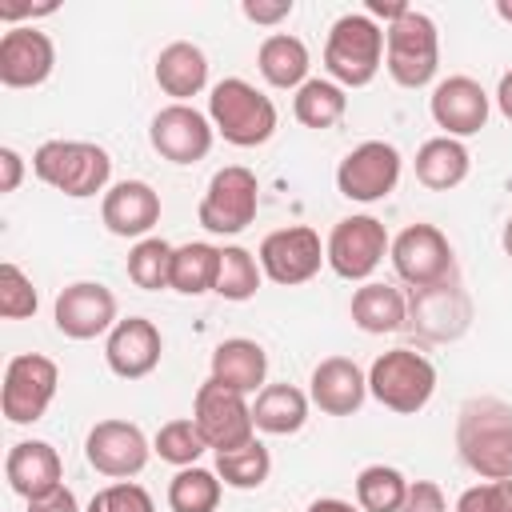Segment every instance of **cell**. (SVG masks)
Returning a JSON list of instances; mask_svg holds the SVG:
<instances>
[{
    "label": "cell",
    "instance_id": "obj_1",
    "mask_svg": "<svg viewBox=\"0 0 512 512\" xmlns=\"http://www.w3.org/2000/svg\"><path fill=\"white\" fill-rule=\"evenodd\" d=\"M460 460L484 480H512V404L496 396H476L456 420Z\"/></svg>",
    "mask_w": 512,
    "mask_h": 512
},
{
    "label": "cell",
    "instance_id": "obj_2",
    "mask_svg": "<svg viewBox=\"0 0 512 512\" xmlns=\"http://www.w3.org/2000/svg\"><path fill=\"white\" fill-rule=\"evenodd\" d=\"M32 172L48 188L72 200H88L96 192H108L112 156L92 140H44L32 152Z\"/></svg>",
    "mask_w": 512,
    "mask_h": 512
},
{
    "label": "cell",
    "instance_id": "obj_3",
    "mask_svg": "<svg viewBox=\"0 0 512 512\" xmlns=\"http://www.w3.org/2000/svg\"><path fill=\"white\" fill-rule=\"evenodd\" d=\"M208 120L228 144L256 148V144L272 140V132H276V104L256 84L228 76V80L212 84V92H208Z\"/></svg>",
    "mask_w": 512,
    "mask_h": 512
},
{
    "label": "cell",
    "instance_id": "obj_4",
    "mask_svg": "<svg viewBox=\"0 0 512 512\" xmlns=\"http://www.w3.org/2000/svg\"><path fill=\"white\" fill-rule=\"evenodd\" d=\"M384 60V28L368 12H348L332 24L324 44V68L328 80L340 88H364L376 80Z\"/></svg>",
    "mask_w": 512,
    "mask_h": 512
},
{
    "label": "cell",
    "instance_id": "obj_5",
    "mask_svg": "<svg viewBox=\"0 0 512 512\" xmlns=\"http://www.w3.org/2000/svg\"><path fill=\"white\" fill-rule=\"evenodd\" d=\"M384 68L400 88L432 84L440 68V32L428 12L408 8L396 24L384 28Z\"/></svg>",
    "mask_w": 512,
    "mask_h": 512
},
{
    "label": "cell",
    "instance_id": "obj_6",
    "mask_svg": "<svg viewBox=\"0 0 512 512\" xmlns=\"http://www.w3.org/2000/svg\"><path fill=\"white\" fill-rule=\"evenodd\" d=\"M368 392L400 416H416L436 392V368L412 348H388L368 368Z\"/></svg>",
    "mask_w": 512,
    "mask_h": 512
},
{
    "label": "cell",
    "instance_id": "obj_7",
    "mask_svg": "<svg viewBox=\"0 0 512 512\" xmlns=\"http://www.w3.org/2000/svg\"><path fill=\"white\" fill-rule=\"evenodd\" d=\"M256 208H260V180H256V172L244 168V164H228V168H220L208 180L196 216H200L204 232L236 236V232H244L256 220Z\"/></svg>",
    "mask_w": 512,
    "mask_h": 512
},
{
    "label": "cell",
    "instance_id": "obj_8",
    "mask_svg": "<svg viewBox=\"0 0 512 512\" xmlns=\"http://www.w3.org/2000/svg\"><path fill=\"white\" fill-rule=\"evenodd\" d=\"M192 420L204 436V444L212 452H228V448H244L248 440H256V424H252V404L244 392H232L224 384H216L212 376L196 388L192 400Z\"/></svg>",
    "mask_w": 512,
    "mask_h": 512
},
{
    "label": "cell",
    "instance_id": "obj_9",
    "mask_svg": "<svg viewBox=\"0 0 512 512\" xmlns=\"http://www.w3.org/2000/svg\"><path fill=\"white\" fill-rule=\"evenodd\" d=\"M60 384V368L56 360L40 356V352H20L8 360L4 368V388H0V412L8 424H36Z\"/></svg>",
    "mask_w": 512,
    "mask_h": 512
},
{
    "label": "cell",
    "instance_id": "obj_10",
    "mask_svg": "<svg viewBox=\"0 0 512 512\" xmlns=\"http://www.w3.org/2000/svg\"><path fill=\"white\" fill-rule=\"evenodd\" d=\"M388 248H392L388 228L376 216H344L328 232L324 256H328V268L340 280H364L368 284V276L380 268V260L388 256Z\"/></svg>",
    "mask_w": 512,
    "mask_h": 512
},
{
    "label": "cell",
    "instance_id": "obj_11",
    "mask_svg": "<svg viewBox=\"0 0 512 512\" xmlns=\"http://www.w3.org/2000/svg\"><path fill=\"white\" fill-rule=\"evenodd\" d=\"M260 272L280 284V288H296V284H308L320 264H328L324 256V244H320V232L308 228V224H292V228H276L260 240Z\"/></svg>",
    "mask_w": 512,
    "mask_h": 512
},
{
    "label": "cell",
    "instance_id": "obj_12",
    "mask_svg": "<svg viewBox=\"0 0 512 512\" xmlns=\"http://www.w3.org/2000/svg\"><path fill=\"white\" fill-rule=\"evenodd\" d=\"M388 256H392L396 276H400L404 284H412V288L444 284V280H452V268H456L452 244H448V236H444L436 224H408V228L392 240Z\"/></svg>",
    "mask_w": 512,
    "mask_h": 512
},
{
    "label": "cell",
    "instance_id": "obj_13",
    "mask_svg": "<svg viewBox=\"0 0 512 512\" xmlns=\"http://www.w3.org/2000/svg\"><path fill=\"white\" fill-rule=\"evenodd\" d=\"M400 184V152L388 140H364L356 144L340 168H336V188L340 196L356 204H376Z\"/></svg>",
    "mask_w": 512,
    "mask_h": 512
},
{
    "label": "cell",
    "instance_id": "obj_14",
    "mask_svg": "<svg viewBox=\"0 0 512 512\" xmlns=\"http://www.w3.org/2000/svg\"><path fill=\"white\" fill-rule=\"evenodd\" d=\"M148 140L152 148L172 160V164H196L212 152V140H216V128L208 120V112L192 108V104H168L152 116L148 124Z\"/></svg>",
    "mask_w": 512,
    "mask_h": 512
},
{
    "label": "cell",
    "instance_id": "obj_15",
    "mask_svg": "<svg viewBox=\"0 0 512 512\" xmlns=\"http://www.w3.org/2000/svg\"><path fill=\"white\" fill-rule=\"evenodd\" d=\"M52 320L68 340H96L116 328V296L100 280H76L56 296Z\"/></svg>",
    "mask_w": 512,
    "mask_h": 512
},
{
    "label": "cell",
    "instance_id": "obj_16",
    "mask_svg": "<svg viewBox=\"0 0 512 512\" xmlns=\"http://www.w3.org/2000/svg\"><path fill=\"white\" fill-rule=\"evenodd\" d=\"M148 452H152V444L132 420H100V424H92V432L84 440L88 464L100 476H112V480L140 476L144 464H148Z\"/></svg>",
    "mask_w": 512,
    "mask_h": 512
},
{
    "label": "cell",
    "instance_id": "obj_17",
    "mask_svg": "<svg viewBox=\"0 0 512 512\" xmlns=\"http://www.w3.org/2000/svg\"><path fill=\"white\" fill-rule=\"evenodd\" d=\"M56 48L48 32L32 24H16L0 36V84L4 88H36L52 76Z\"/></svg>",
    "mask_w": 512,
    "mask_h": 512
},
{
    "label": "cell",
    "instance_id": "obj_18",
    "mask_svg": "<svg viewBox=\"0 0 512 512\" xmlns=\"http://www.w3.org/2000/svg\"><path fill=\"white\" fill-rule=\"evenodd\" d=\"M428 112H432L436 128H444V136L464 140L488 124V92L472 76H448L432 88Z\"/></svg>",
    "mask_w": 512,
    "mask_h": 512
},
{
    "label": "cell",
    "instance_id": "obj_19",
    "mask_svg": "<svg viewBox=\"0 0 512 512\" xmlns=\"http://www.w3.org/2000/svg\"><path fill=\"white\" fill-rule=\"evenodd\" d=\"M472 320V304L468 296L444 280V284H432V288H412V300H408V324L424 336V340H456Z\"/></svg>",
    "mask_w": 512,
    "mask_h": 512
},
{
    "label": "cell",
    "instance_id": "obj_20",
    "mask_svg": "<svg viewBox=\"0 0 512 512\" xmlns=\"http://www.w3.org/2000/svg\"><path fill=\"white\" fill-rule=\"evenodd\" d=\"M160 356H164V340L148 316L116 320V328L104 340V360L120 380H144L148 372H156Z\"/></svg>",
    "mask_w": 512,
    "mask_h": 512
},
{
    "label": "cell",
    "instance_id": "obj_21",
    "mask_svg": "<svg viewBox=\"0 0 512 512\" xmlns=\"http://www.w3.org/2000/svg\"><path fill=\"white\" fill-rule=\"evenodd\" d=\"M100 220L112 236L144 240L160 224V192L148 180H120L100 200Z\"/></svg>",
    "mask_w": 512,
    "mask_h": 512
},
{
    "label": "cell",
    "instance_id": "obj_22",
    "mask_svg": "<svg viewBox=\"0 0 512 512\" xmlns=\"http://www.w3.org/2000/svg\"><path fill=\"white\" fill-rule=\"evenodd\" d=\"M368 396V376L348 356H328L312 368L308 400L328 416H352Z\"/></svg>",
    "mask_w": 512,
    "mask_h": 512
},
{
    "label": "cell",
    "instance_id": "obj_23",
    "mask_svg": "<svg viewBox=\"0 0 512 512\" xmlns=\"http://www.w3.org/2000/svg\"><path fill=\"white\" fill-rule=\"evenodd\" d=\"M60 476H64V464H60V452L48 440H20L4 456V480L24 500H36V496L60 488L64 484Z\"/></svg>",
    "mask_w": 512,
    "mask_h": 512
},
{
    "label": "cell",
    "instance_id": "obj_24",
    "mask_svg": "<svg viewBox=\"0 0 512 512\" xmlns=\"http://www.w3.org/2000/svg\"><path fill=\"white\" fill-rule=\"evenodd\" d=\"M152 76H156L160 92L172 96V104H188L208 84V56H204V48H196L188 40H172L168 48H160Z\"/></svg>",
    "mask_w": 512,
    "mask_h": 512
},
{
    "label": "cell",
    "instance_id": "obj_25",
    "mask_svg": "<svg viewBox=\"0 0 512 512\" xmlns=\"http://www.w3.org/2000/svg\"><path fill=\"white\" fill-rule=\"evenodd\" d=\"M264 376H268V356L256 340L232 336V340H220L212 348V380L216 384L248 396V392L264 388Z\"/></svg>",
    "mask_w": 512,
    "mask_h": 512
},
{
    "label": "cell",
    "instance_id": "obj_26",
    "mask_svg": "<svg viewBox=\"0 0 512 512\" xmlns=\"http://www.w3.org/2000/svg\"><path fill=\"white\" fill-rule=\"evenodd\" d=\"M408 320V300L400 296V288L392 284H380V280H368L352 292V324L368 336H384V332H396L404 328Z\"/></svg>",
    "mask_w": 512,
    "mask_h": 512
},
{
    "label": "cell",
    "instance_id": "obj_27",
    "mask_svg": "<svg viewBox=\"0 0 512 512\" xmlns=\"http://www.w3.org/2000/svg\"><path fill=\"white\" fill-rule=\"evenodd\" d=\"M468 168H472V156L452 136H432L416 152V180L424 188H432V192H448V188L464 184L468 180Z\"/></svg>",
    "mask_w": 512,
    "mask_h": 512
},
{
    "label": "cell",
    "instance_id": "obj_28",
    "mask_svg": "<svg viewBox=\"0 0 512 512\" xmlns=\"http://www.w3.org/2000/svg\"><path fill=\"white\" fill-rule=\"evenodd\" d=\"M308 396L296 384H264L252 404V424L268 436H292L308 420Z\"/></svg>",
    "mask_w": 512,
    "mask_h": 512
},
{
    "label": "cell",
    "instance_id": "obj_29",
    "mask_svg": "<svg viewBox=\"0 0 512 512\" xmlns=\"http://www.w3.org/2000/svg\"><path fill=\"white\" fill-rule=\"evenodd\" d=\"M308 48H304V40L300 36H292V32H272V36H264V44H260V52H256V68H260V76L272 84V88H300L304 80H312L308 76Z\"/></svg>",
    "mask_w": 512,
    "mask_h": 512
},
{
    "label": "cell",
    "instance_id": "obj_30",
    "mask_svg": "<svg viewBox=\"0 0 512 512\" xmlns=\"http://www.w3.org/2000/svg\"><path fill=\"white\" fill-rule=\"evenodd\" d=\"M344 112H348V92L336 80H324V76L304 80L292 96V116L304 128H332Z\"/></svg>",
    "mask_w": 512,
    "mask_h": 512
},
{
    "label": "cell",
    "instance_id": "obj_31",
    "mask_svg": "<svg viewBox=\"0 0 512 512\" xmlns=\"http://www.w3.org/2000/svg\"><path fill=\"white\" fill-rule=\"evenodd\" d=\"M216 268H220V248L192 240L172 252V292L180 296H204L216 288Z\"/></svg>",
    "mask_w": 512,
    "mask_h": 512
},
{
    "label": "cell",
    "instance_id": "obj_32",
    "mask_svg": "<svg viewBox=\"0 0 512 512\" xmlns=\"http://www.w3.org/2000/svg\"><path fill=\"white\" fill-rule=\"evenodd\" d=\"M408 496V480L392 464H368L356 472V504L360 512H400Z\"/></svg>",
    "mask_w": 512,
    "mask_h": 512
},
{
    "label": "cell",
    "instance_id": "obj_33",
    "mask_svg": "<svg viewBox=\"0 0 512 512\" xmlns=\"http://www.w3.org/2000/svg\"><path fill=\"white\" fill-rule=\"evenodd\" d=\"M260 260L248 252V248H240V244H224L220 248V268H216V296H224V300H232V304H244V300H252L256 296V288H260Z\"/></svg>",
    "mask_w": 512,
    "mask_h": 512
},
{
    "label": "cell",
    "instance_id": "obj_34",
    "mask_svg": "<svg viewBox=\"0 0 512 512\" xmlns=\"http://www.w3.org/2000/svg\"><path fill=\"white\" fill-rule=\"evenodd\" d=\"M220 488H224V480L216 476V468L212 472L200 468V464L180 468L168 484V508L172 512H216Z\"/></svg>",
    "mask_w": 512,
    "mask_h": 512
},
{
    "label": "cell",
    "instance_id": "obj_35",
    "mask_svg": "<svg viewBox=\"0 0 512 512\" xmlns=\"http://www.w3.org/2000/svg\"><path fill=\"white\" fill-rule=\"evenodd\" d=\"M172 244L160 240V236H144L132 244L128 252V280L144 292H160V288H172Z\"/></svg>",
    "mask_w": 512,
    "mask_h": 512
},
{
    "label": "cell",
    "instance_id": "obj_36",
    "mask_svg": "<svg viewBox=\"0 0 512 512\" xmlns=\"http://www.w3.org/2000/svg\"><path fill=\"white\" fill-rule=\"evenodd\" d=\"M272 472V456L260 440H248L244 448H228V452H216V476L228 484V488H260Z\"/></svg>",
    "mask_w": 512,
    "mask_h": 512
},
{
    "label": "cell",
    "instance_id": "obj_37",
    "mask_svg": "<svg viewBox=\"0 0 512 512\" xmlns=\"http://www.w3.org/2000/svg\"><path fill=\"white\" fill-rule=\"evenodd\" d=\"M204 436L196 428L192 416H180V420H168L160 424L156 440H152V452L164 460V464H176V468H192L200 456H204Z\"/></svg>",
    "mask_w": 512,
    "mask_h": 512
},
{
    "label": "cell",
    "instance_id": "obj_38",
    "mask_svg": "<svg viewBox=\"0 0 512 512\" xmlns=\"http://www.w3.org/2000/svg\"><path fill=\"white\" fill-rule=\"evenodd\" d=\"M36 288H32V280L12 264V260H4L0 264V316L4 320H28V316H36Z\"/></svg>",
    "mask_w": 512,
    "mask_h": 512
},
{
    "label": "cell",
    "instance_id": "obj_39",
    "mask_svg": "<svg viewBox=\"0 0 512 512\" xmlns=\"http://www.w3.org/2000/svg\"><path fill=\"white\" fill-rule=\"evenodd\" d=\"M84 512H156V504H152L148 488H140V484H132V480H116V484L100 488V492L88 500Z\"/></svg>",
    "mask_w": 512,
    "mask_h": 512
},
{
    "label": "cell",
    "instance_id": "obj_40",
    "mask_svg": "<svg viewBox=\"0 0 512 512\" xmlns=\"http://www.w3.org/2000/svg\"><path fill=\"white\" fill-rule=\"evenodd\" d=\"M456 512H512V480H484L464 488Z\"/></svg>",
    "mask_w": 512,
    "mask_h": 512
},
{
    "label": "cell",
    "instance_id": "obj_41",
    "mask_svg": "<svg viewBox=\"0 0 512 512\" xmlns=\"http://www.w3.org/2000/svg\"><path fill=\"white\" fill-rule=\"evenodd\" d=\"M400 512H448V500L436 480H408V496Z\"/></svg>",
    "mask_w": 512,
    "mask_h": 512
},
{
    "label": "cell",
    "instance_id": "obj_42",
    "mask_svg": "<svg viewBox=\"0 0 512 512\" xmlns=\"http://www.w3.org/2000/svg\"><path fill=\"white\" fill-rule=\"evenodd\" d=\"M292 0H244L240 4V12L252 20V24H264V28H272V24H280V20H288L292 16Z\"/></svg>",
    "mask_w": 512,
    "mask_h": 512
},
{
    "label": "cell",
    "instance_id": "obj_43",
    "mask_svg": "<svg viewBox=\"0 0 512 512\" xmlns=\"http://www.w3.org/2000/svg\"><path fill=\"white\" fill-rule=\"evenodd\" d=\"M28 512H80V504H76V496H72V488H52V492H44V496H36V500H28Z\"/></svg>",
    "mask_w": 512,
    "mask_h": 512
},
{
    "label": "cell",
    "instance_id": "obj_44",
    "mask_svg": "<svg viewBox=\"0 0 512 512\" xmlns=\"http://www.w3.org/2000/svg\"><path fill=\"white\" fill-rule=\"evenodd\" d=\"M24 180V160L16 148H0V192H16Z\"/></svg>",
    "mask_w": 512,
    "mask_h": 512
},
{
    "label": "cell",
    "instance_id": "obj_45",
    "mask_svg": "<svg viewBox=\"0 0 512 512\" xmlns=\"http://www.w3.org/2000/svg\"><path fill=\"white\" fill-rule=\"evenodd\" d=\"M408 8H412V4H400V0H368V4H364V12H368L372 20H384V28L396 24Z\"/></svg>",
    "mask_w": 512,
    "mask_h": 512
},
{
    "label": "cell",
    "instance_id": "obj_46",
    "mask_svg": "<svg viewBox=\"0 0 512 512\" xmlns=\"http://www.w3.org/2000/svg\"><path fill=\"white\" fill-rule=\"evenodd\" d=\"M52 12H56V4H32V8L28 4H0V20H8V24L12 20H28V16L32 20L36 16H52Z\"/></svg>",
    "mask_w": 512,
    "mask_h": 512
},
{
    "label": "cell",
    "instance_id": "obj_47",
    "mask_svg": "<svg viewBox=\"0 0 512 512\" xmlns=\"http://www.w3.org/2000/svg\"><path fill=\"white\" fill-rule=\"evenodd\" d=\"M496 108L504 112V120H512V68L500 76V84H496Z\"/></svg>",
    "mask_w": 512,
    "mask_h": 512
},
{
    "label": "cell",
    "instance_id": "obj_48",
    "mask_svg": "<svg viewBox=\"0 0 512 512\" xmlns=\"http://www.w3.org/2000/svg\"><path fill=\"white\" fill-rule=\"evenodd\" d=\"M308 512H360V504H348L340 496H320V500L308 504Z\"/></svg>",
    "mask_w": 512,
    "mask_h": 512
},
{
    "label": "cell",
    "instance_id": "obj_49",
    "mask_svg": "<svg viewBox=\"0 0 512 512\" xmlns=\"http://www.w3.org/2000/svg\"><path fill=\"white\" fill-rule=\"evenodd\" d=\"M500 244H504V256L512 260V216H508V224H504V232H500Z\"/></svg>",
    "mask_w": 512,
    "mask_h": 512
},
{
    "label": "cell",
    "instance_id": "obj_50",
    "mask_svg": "<svg viewBox=\"0 0 512 512\" xmlns=\"http://www.w3.org/2000/svg\"><path fill=\"white\" fill-rule=\"evenodd\" d=\"M496 16L512 24V0H496Z\"/></svg>",
    "mask_w": 512,
    "mask_h": 512
}]
</instances>
